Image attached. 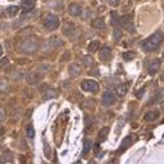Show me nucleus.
I'll list each match as a JSON object with an SVG mask.
<instances>
[{
    "label": "nucleus",
    "instance_id": "nucleus-36",
    "mask_svg": "<svg viewBox=\"0 0 164 164\" xmlns=\"http://www.w3.org/2000/svg\"><path fill=\"white\" fill-rule=\"evenodd\" d=\"M89 124H91V119L89 118H85V125L89 127Z\"/></svg>",
    "mask_w": 164,
    "mask_h": 164
},
{
    "label": "nucleus",
    "instance_id": "nucleus-4",
    "mask_svg": "<svg viewBox=\"0 0 164 164\" xmlns=\"http://www.w3.org/2000/svg\"><path fill=\"white\" fill-rule=\"evenodd\" d=\"M81 89L85 91V92H93V93H96V92H98V89H100V87H98V83L96 80L93 79H85L81 81L80 84Z\"/></svg>",
    "mask_w": 164,
    "mask_h": 164
},
{
    "label": "nucleus",
    "instance_id": "nucleus-38",
    "mask_svg": "<svg viewBox=\"0 0 164 164\" xmlns=\"http://www.w3.org/2000/svg\"><path fill=\"white\" fill-rule=\"evenodd\" d=\"M4 132V129H3V128H0V133H3Z\"/></svg>",
    "mask_w": 164,
    "mask_h": 164
},
{
    "label": "nucleus",
    "instance_id": "nucleus-7",
    "mask_svg": "<svg viewBox=\"0 0 164 164\" xmlns=\"http://www.w3.org/2000/svg\"><path fill=\"white\" fill-rule=\"evenodd\" d=\"M160 116V113L159 110H151V111H147V113L145 114V122H155L156 119H159Z\"/></svg>",
    "mask_w": 164,
    "mask_h": 164
},
{
    "label": "nucleus",
    "instance_id": "nucleus-10",
    "mask_svg": "<svg viewBox=\"0 0 164 164\" xmlns=\"http://www.w3.org/2000/svg\"><path fill=\"white\" fill-rule=\"evenodd\" d=\"M40 80H41V76H40V75H39V74H36V73L27 74V76H26V81H27L29 84H31V85H35V84H38Z\"/></svg>",
    "mask_w": 164,
    "mask_h": 164
},
{
    "label": "nucleus",
    "instance_id": "nucleus-37",
    "mask_svg": "<svg viewBox=\"0 0 164 164\" xmlns=\"http://www.w3.org/2000/svg\"><path fill=\"white\" fill-rule=\"evenodd\" d=\"M1 54H3V47L0 45V57H1Z\"/></svg>",
    "mask_w": 164,
    "mask_h": 164
},
{
    "label": "nucleus",
    "instance_id": "nucleus-2",
    "mask_svg": "<svg viewBox=\"0 0 164 164\" xmlns=\"http://www.w3.org/2000/svg\"><path fill=\"white\" fill-rule=\"evenodd\" d=\"M38 48H39V43L34 36L25 38L21 41V45H19V49L22 52H25V53H34Z\"/></svg>",
    "mask_w": 164,
    "mask_h": 164
},
{
    "label": "nucleus",
    "instance_id": "nucleus-20",
    "mask_svg": "<svg viewBox=\"0 0 164 164\" xmlns=\"http://www.w3.org/2000/svg\"><path fill=\"white\" fill-rule=\"evenodd\" d=\"M81 61H83V63L85 65V66H93L94 65V58L89 54L83 56V57H81Z\"/></svg>",
    "mask_w": 164,
    "mask_h": 164
},
{
    "label": "nucleus",
    "instance_id": "nucleus-30",
    "mask_svg": "<svg viewBox=\"0 0 164 164\" xmlns=\"http://www.w3.org/2000/svg\"><path fill=\"white\" fill-rule=\"evenodd\" d=\"M111 19H113V25H118V24H119V17H118V14L115 12L111 14Z\"/></svg>",
    "mask_w": 164,
    "mask_h": 164
},
{
    "label": "nucleus",
    "instance_id": "nucleus-3",
    "mask_svg": "<svg viewBox=\"0 0 164 164\" xmlns=\"http://www.w3.org/2000/svg\"><path fill=\"white\" fill-rule=\"evenodd\" d=\"M44 26L51 31L56 30V29L60 26V18H58L56 14L49 13V14H47L45 16V18H44Z\"/></svg>",
    "mask_w": 164,
    "mask_h": 164
},
{
    "label": "nucleus",
    "instance_id": "nucleus-18",
    "mask_svg": "<svg viewBox=\"0 0 164 164\" xmlns=\"http://www.w3.org/2000/svg\"><path fill=\"white\" fill-rule=\"evenodd\" d=\"M92 27H94V29H105V27H106V25H105L103 18L93 19V21H92Z\"/></svg>",
    "mask_w": 164,
    "mask_h": 164
},
{
    "label": "nucleus",
    "instance_id": "nucleus-39",
    "mask_svg": "<svg viewBox=\"0 0 164 164\" xmlns=\"http://www.w3.org/2000/svg\"><path fill=\"white\" fill-rule=\"evenodd\" d=\"M162 109H163V111H164V102L162 103Z\"/></svg>",
    "mask_w": 164,
    "mask_h": 164
},
{
    "label": "nucleus",
    "instance_id": "nucleus-16",
    "mask_svg": "<svg viewBox=\"0 0 164 164\" xmlns=\"http://www.w3.org/2000/svg\"><path fill=\"white\" fill-rule=\"evenodd\" d=\"M68 71H70L71 75H74V76H78L80 73H81V66L78 63H71L70 67H68Z\"/></svg>",
    "mask_w": 164,
    "mask_h": 164
},
{
    "label": "nucleus",
    "instance_id": "nucleus-14",
    "mask_svg": "<svg viewBox=\"0 0 164 164\" xmlns=\"http://www.w3.org/2000/svg\"><path fill=\"white\" fill-rule=\"evenodd\" d=\"M160 68V60H154L151 62V65L149 66V74L150 75H155Z\"/></svg>",
    "mask_w": 164,
    "mask_h": 164
},
{
    "label": "nucleus",
    "instance_id": "nucleus-13",
    "mask_svg": "<svg viewBox=\"0 0 164 164\" xmlns=\"http://www.w3.org/2000/svg\"><path fill=\"white\" fill-rule=\"evenodd\" d=\"M47 44L51 45L52 48H57V47H61V45H63V40H62L61 38H58V36H53V38L49 39Z\"/></svg>",
    "mask_w": 164,
    "mask_h": 164
},
{
    "label": "nucleus",
    "instance_id": "nucleus-17",
    "mask_svg": "<svg viewBox=\"0 0 164 164\" xmlns=\"http://www.w3.org/2000/svg\"><path fill=\"white\" fill-rule=\"evenodd\" d=\"M128 92V87L125 84H119L118 87L115 88V93L118 94L119 97H124Z\"/></svg>",
    "mask_w": 164,
    "mask_h": 164
},
{
    "label": "nucleus",
    "instance_id": "nucleus-1",
    "mask_svg": "<svg viewBox=\"0 0 164 164\" xmlns=\"http://www.w3.org/2000/svg\"><path fill=\"white\" fill-rule=\"evenodd\" d=\"M163 41H164V34L158 31L155 34H153L151 36H149L146 40L142 41V49L146 52H153L155 49H158Z\"/></svg>",
    "mask_w": 164,
    "mask_h": 164
},
{
    "label": "nucleus",
    "instance_id": "nucleus-34",
    "mask_svg": "<svg viewBox=\"0 0 164 164\" xmlns=\"http://www.w3.org/2000/svg\"><path fill=\"white\" fill-rule=\"evenodd\" d=\"M44 149H45V154H47V156L48 158H51V154H49V146H48V143L44 141Z\"/></svg>",
    "mask_w": 164,
    "mask_h": 164
},
{
    "label": "nucleus",
    "instance_id": "nucleus-35",
    "mask_svg": "<svg viewBox=\"0 0 164 164\" xmlns=\"http://www.w3.org/2000/svg\"><path fill=\"white\" fill-rule=\"evenodd\" d=\"M143 93H145V88H142V89H140L138 92H137V98H142Z\"/></svg>",
    "mask_w": 164,
    "mask_h": 164
},
{
    "label": "nucleus",
    "instance_id": "nucleus-15",
    "mask_svg": "<svg viewBox=\"0 0 164 164\" xmlns=\"http://www.w3.org/2000/svg\"><path fill=\"white\" fill-rule=\"evenodd\" d=\"M132 141H133V138H132V136H127L123 140V142H122V145H120V149H119V151L118 153H122L123 150H125V149H128L130 145H132Z\"/></svg>",
    "mask_w": 164,
    "mask_h": 164
},
{
    "label": "nucleus",
    "instance_id": "nucleus-19",
    "mask_svg": "<svg viewBox=\"0 0 164 164\" xmlns=\"http://www.w3.org/2000/svg\"><path fill=\"white\" fill-rule=\"evenodd\" d=\"M98 48H100V40H93V41L89 43V45H88V52H89V53H94Z\"/></svg>",
    "mask_w": 164,
    "mask_h": 164
},
{
    "label": "nucleus",
    "instance_id": "nucleus-5",
    "mask_svg": "<svg viewBox=\"0 0 164 164\" xmlns=\"http://www.w3.org/2000/svg\"><path fill=\"white\" fill-rule=\"evenodd\" d=\"M75 32H76V26H75V24H73V22H66V24H63V26H62V34L63 35L71 36Z\"/></svg>",
    "mask_w": 164,
    "mask_h": 164
},
{
    "label": "nucleus",
    "instance_id": "nucleus-8",
    "mask_svg": "<svg viewBox=\"0 0 164 164\" xmlns=\"http://www.w3.org/2000/svg\"><path fill=\"white\" fill-rule=\"evenodd\" d=\"M68 12H70L71 16H75V17H78V16L81 14V12H83V8L76 4V3H73V4L68 5Z\"/></svg>",
    "mask_w": 164,
    "mask_h": 164
},
{
    "label": "nucleus",
    "instance_id": "nucleus-28",
    "mask_svg": "<svg viewBox=\"0 0 164 164\" xmlns=\"http://www.w3.org/2000/svg\"><path fill=\"white\" fill-rule=\"evenodd\" d=\"M107 133H109V128H107V127H105L103 129H101L100 133H98V137H100V140H105V138H106Z\"/></svg>",
    "mask_w": 164,
    "mask_h": 164
},
{
    "label": "nucleus",
    "instance_id": "nucleus-31",
    "mask_svg": "<svg viewBox=\"0 0 164 164\" xmlns=\"http://www.w3.org/2000/svg\"><path fill=\"white\" fill-rule=\"evenodd\" d=\"M5 115H6V114H5V109L0 106V122H3V120L5 119Z\"/></svg>",
    "mask_w": 164,
    "mask_h": 164
},
{
    "label": "nucleus",
    "instance_id": "nucleus-26",
    "mask_svg": "<svg viewBox=\"0 0 164 164\" xmlns=\"http://www.w3.org/2000/svg\"><path fill=\"white\" fill-rule=\"evenodd\" d=\"M91 149H92V141L91 140H85L84 141V147H83V154L89 153Z\"/></svg>",
    "mask_w": 164,
    "mask_h": 164
},
{
    "label": "nucleus",
    "instance_id": "nucleus-33",
    "mask_svg": "<svg viewBox=\"0 0 164 164\" xmlns=\"http://www.w3.org/2000/svg\"><path fill=\"white\" fill-rule=\"evenodd\" d=\"M109 4L111 6H118L120 4V0H109Z\"/></svg>",
    "mask_w": 164,
    "mask_h": 164
},
{
    "label": "nucleus",
    "instance_id": "nucleus-12",
    "mask_svg": "<svg viewBox=\"0 0 164 164\" xmlns=\"http://www.w3.org/2000/svg\"><path fill=\"white\" fill-rule=\"evenodd\" d=\"M34 6H35V0H22V3H21V8L24 12L32 11Z\"/></svg>",
    "mask_w": 164,
    "mask_h": 164
},
{
    "label": "nucleus",
    "instance_id": "nucleus-25",
    "mask_svg": "<svg viewBox=\"0 0 164 164\" xmlns=\"http://www.w3.org/2000/svg\"><path fill=\"white\" fill-rule=\"evenodd\" d=\"M6 11H8V14L11 16V17H13V16H16L18 13L19 8H18V6H16V5H11L8 9H6Z\"/></svg>",
    "mask_w": 164,
    "mask_h": 164
},
{
    "label": "nucleus",
    "instance_id": "nucleus-23",
    "mask_svg": "<svg viewBox=\"0 0 164 164\" xmlns=\"http://www.w3.org/2000/svg\"><path fill=\"white\" fill-rule=\"evenodd\" d=\"M3 162L4 163H11L12 162V153L9 150H5L3 154Z\"/></svg>",
    "mask_w": 164,
    "mask_h": 164
},
{
    "label": "nucleus",
    "instance_id": "nucleus-11",
    "mask_svg": "<svg viewBox=\"0 0 164 164\" xmlns=\"http://www.w3.org/2000/svg\"><path fill=\"white\" fill-rule=\"evenodd\" d=\"M119 25H122L124 29L132 27V16H123L119 18Z\"/></svg>",
    "mask_w": 164,
    "mask_h": 164
},
{
    "label": "nucleus",
    "instance_id": "nucleus-29",
    "mask_svg": "<svg viewBox=\"0 0 164 164\" xmlns=\"http://www.w3.org/2000/svg\"><path fill=\"white\" fill-rule=\"evenodd\" d=\"M27 137H29V138H31V140L35 137V129H34V127H32V125L27 127Z\"/></svg>",
    "mask_w": 164,
    "mask_h": 164
},
{
    "label": "nucleus",
    "instance_id": "nucleus-22",
    "mask_svg": "<svg viewBox=\"0 0 164 164\" xmlns=\"http://www.w3.org/2000/svg\"><path fill=\"white\" fill-rule=\"evenodd\" d=\"M123 36V32L120 29H114V32H113V38H114V40L115 41H119L120 39H122Z\"/></svg>",
    "mask_w": 164,
    "mask_h": 164
},
{
    "label": "nucleus",
    "instance_id": "nucleus-21",
    "mask_svg": "<svg viewBox=\"0 0 164 164\" xmlns=\"http://www.w3.org/2000/svg\"><path fill=\"white\" fill-rule=\"evenodd\" d=\"M9 89V81L8 79H1L0 80V93H4Z\"/></svg>",
    "mask_w": 164,
    "mask_h": 164
},
{
    "label": "nucleus",
    "instance_id": "nucleus-6",
    "mask_svg": "<svg viewBox=\"0 0 164 164\" xmlns=\"http://www.w3.org/2000/svg\"><path fill=\"white\" fill-rule=\"evenodd\" d=\"M102 102L105 106H111V105L115 102V96H114L113 92H110V91L105 92L102 96Z\"/></svg>",
    "mask_w": 164,
    "mask_h": 164
},
{
    "label": "nucleus",
    "instance_id": "nucleus-9",
    "mask_svg": "<svg viewBox=\"0 0 164 164\" xmlns=\"http://www.w3.org/2000/svg\"><path fill=\"white\" fill-rule=\"evenodd\" d=\"M111 56H113V53H111V48L110 47H103L102 49H101V52H100L101 61H103V62L109 61L111 58Z\"/></svg>",
    "mask_w": 164,
    "mask_h": 164
},
{
    "label": "nucleus",
    "instance_id": "nucleus-32",
    "mask_svg": "<svg viewBox=\"0 0 164 164\" xmlns=\"http://www.w3.org/2000/svg\"><path fill=\"white\" fill-rule=\"evenodd\" d=\"M9 62V60L6 57H4V58H1V60H0V67H4L6 63H8Z\"/></svg>",
    "mask_w": 164,
    "mask_h": 164
},
{
    "label": "nucleus",
    "instance_id": "nucleus-24",
    "mask_svg": "<svg viewBox=\"0 0 164 164\" xmlns=\"http://www.w3.org/2000/svg\"><path fill=\"white\" fill-rule=\"evenodd\" d=\"M56 97V91L52 89V88H49V89H47L44 92V98L45 100H49V98H53Z\"/></svg>",
    "mask_w": 164,
    "mask_h": 164
},
{
    "label": "nucleus",
    "instance_id": "nucleus-27",
    "mask_svg": "<svg viewBox=\"0 0 164 164\" xmlns=\"http://www.w3.org/2000/svg\"><path fill=\"white\" fill-rule=\"evenodd\" d=\"M134 57H136V53H134V52H125V53H123L124 61H132Z\"/></svg>",
    "mask_w": 164,
    "mask_h": 164
}]
</instances>
